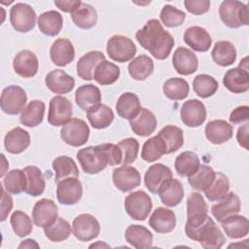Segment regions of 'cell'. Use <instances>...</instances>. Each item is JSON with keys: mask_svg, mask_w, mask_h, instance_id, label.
Masks as SVG:
<instances>
[{"mask_svg": "<svg viewBox=\"0 0 249 249\" xmlns=\"http://www.w3.org/2000/svg\"><path fill=\"white\" fill-rule=\"evenodd\" d=\"M135 37L143 49L160 60L167 58L174 47L173 36L164 30L156 18L148 20L141 29L137 30Z\"/></svg>", "mask_w": 249, "mask_h": 249, "instance_id": "1", "label": "cell"}, {"mask_svg": "<svg viewBox=\"0 0 249 249\" xmlns=\"http://www.w3.org/2000/svg\"><path fill=\"white\" fill-rule=\"evenodd\" d=\"M77 159L86 173L97 174L107 165L122 164V151L118 144L104 143L79 150Z\"/></svg>", "mask_w": 249, "mask_h": 249, "instance_id": "2", "label": "cell"}, {"mask_svg": "<svg viewBox=\"0 0 249 249\" xmlns=\"http://www.w3.org/2000/svg\"><path fill=\"white\" fill-rule=\"evenodd\" d=\"M215 224L214 220L208 216L201 224L193 228H186L185 233L189 238L198 241L205 249H218L224 245L226 238Z\"/></svg>", "mask_w": 249, "mask_h": 249, "instance_id": "3", "label": "cell"}, {"mask_svg": "<svg viewBox=\"0 0 249 249\" xmlns=\"http://www.w3.org/2000/svg\"><path fill=\"white\" fill-rule=\"evenodd\" d=\"M222 21L231 28L249 24V12L246 4L235 0H225L219 8Z\"/></svg>", "mask_w": 249, "mask_h": 249, "instance_id": "4", "label": "cell"}, {"mask_svg": "<svg viewBox=\"0 0 249 249\" xmlns=\"http://www.w3.org/2000/svg\"><path fill=\"white\" fill-rule=\"evenodd\" d=\"M89 136V127L82 119L72 118L60 130L61 139L68 145L73 147H80L85 145Z\"/></svg>", "mask_w": 249, "mask_h": 249, "instance_id": "5", "label": "cell"}, {"mask_svg": "<svg viewBox=\"0 0 249 249\" xmlns=\"http://www.w3.org/2000/svg\"><path fill=\"white\" fill-rule=\"evenodd\" d=\"M153 207L150 196L144 191H135L126 196L124 209L134 220L144 221L150 214Z\"/></svg>", "mask_w": 249, "mask_h": 249, "instance_id": "6", "label": "cell"}, {"mask_svg": "<svg viewBox=\"0 0 249 249\" xmlns=\"http://www.w3.org/2000/svg\"><path fill=\"white\" fill-rule=\"evenodd\" d=\"M106 52L110 58L117 62L131 60L136 53V47L131 39L124 35H114L108 42Z\"/></svg>", "mask_w": 249, "mask_h": 249, "instance_id": "7", "label": "cell"}, {"mask_svg": "<svg viewBox=\"0 0 249 249\" xmlns=\"http://www.w3.org/2000/svg\"><path fill=\"white\" fill-rule=\"evenodd\" d=\"M26 101L25 90L19 86H8L2 90L0 105L2 111L8 115H18L22 112Z\"/></svg>", "mask_w": 249, "mask_h": 249, "instance_id": "8", "label": "cell"}, {"mask_svg": "<svg viewBox=\"0 0 249 249\" xmlns=\"http://www.w3.org/2000/svg\"><path fill=\"white\" fill-rule=\"evenodd\" d=\"M36 13L26 3H17L10 10V21L14 29L18 32H28L36 24Z\"/></svg>", "mask_w": 249, "mask_h": 249, "instance_id": "9", "label": "cell"}, {"mask_svg": "<svg viewBox=\"0 0 249 249\" xmlns=\"http://www.w3.org/2000/svg\"><path fill=\"white\" fill-rule=\"evenodd\" d=\"M72 232L78 240L89 241L98 236L100 225L93 215L83 213L73 220Z\"/></svg>", "mask_w": 249, "mask_h": 249, "instance_id": "10", "label": "cell"}, {"mask_svg": "<svg viewBox=\"0 0 249 249\" xmlns=\"http://www.w3.org/2000/svg\"><path fill=\"white\" fill-rule=\"evenodd\" d=\"M72 103L62 95L53 96L50 101L48 122L53 126L64 125L72 117Z\"/></svg>", "mask_w": 249, "mask_h": 249, "instance_id": "11", "label": "cell"}, {"mask_svg": "<svg viewBox=\"0 0 249 249\" xmlns=\"http://www.w3.org/2000/svg\"><path fill=\"white\" fill-rule=\"evenodd\" d=\"M56 184V197L59 203L73 205L81 199L83 187L77 177L65 178Z\"/></svg>", "mask_w": 249, "mask_h": 249, "instance_id": "12", "label": "cell"}, {"mask_svg": "<svg viewBox=\"0 0 249 249\" xmlns=\"http://www.w3.org/2000/svg\"><path fill=\"white\" fill-rule=\"evenodd\" d=\"M113 183L115 187L123 193L132 191L141 183L139 171L130 165H123L113 170Z\"/></svg>", "mask_w": 249, "mask_h": 249, "instance_id": "13", "label": "cell"}, {"mask_svg": "<svg viewBox=\"0 0 249 249\" xmlns=\"http://www.w3.org/2000/svg\"><path fill=\"white\" fill-rule=\"evenodd\" d=\"M58 218L57 205L49 198H42L33 206L32 219L34 224L40 228H46L54 223Z\"/></svg>", "mask_w": 249, "mask_h": 249, "instance_id": "14", "label": "cell"}, {"mask_svg": "<svg viewBox=\"0 0 249 249\" xmlns=\"http://www.w3.org/2000/svg\"><path fill=\"white\" fill-rule=\"evenodd\" d=\"M180 117L187 126L197 127L205 122L206 108L201 101L189 99L183 103L180 110Z\"/></svg>", "mask_w": 249, "mask_h": 249, "instance_id": "15", "label": "cell"}, {"mask_svg": "<svg viewBox=\"0 0 249 249\" xmlns=\"http://www.w3.org/2000/svg\"><path fill=\"white\" fill-rule=\"evenodd\" d=\"M39 62L36 54L29 50L18 52L13 59L14 71L22 78H32L38 72Z\"/></svg>", "mask_w": 249, "mask_h": 249, "instance_id": "16", "label": "cell"}, {"mask_svg": "<svg viewBox=\"0 0 249 249\" xmlns=\"http://www.w3.org/2000/svg\"><path fill=\"white\" fill-rule=\"evenodd\" d=\"M172 64L180 75H191L197 70L198 60L193 51L185 47H179L173 53Z\"/></svg>", "mask_w": 249, "mask_h": 249, "instance_id": "17", "label": "cell"}, {"mask_svg": "<svg viewBox=\"0 0 249 249\" xmlns=\"http://www.w3.org/2000/svg\"><path fill=\"white\" fill-rule=\"evenodd\" d=\"M183 38L191 49L199 53L207 52L212 44L211 36L207 30L197 25L188 27L184 32Z\"/></svg>", "mask_w": 249, "mask_h": 249, "instance_id": "18", "label": "cell"}, {"mask_svg": "<svg viewBox=\"0 0 249 249\" xmlns=\"http://www.w3.org/2000/svg\"><path fill=\"white\" fill-rule=\"evenodd\" d=\"M45 84L53 93L65 94L74 89L75 80L65 71L61 69H54L47 74Z\"/></svg>", "mask_w": 249, "mask_h": 249, "instance_id": "19", "label": "cell"}, {"mask_svg": "<svg viewBox=\"0 0 249 249\" xmlns=\"http://www.w3.org/2000/svg\"><path fill=\"white\" fill-rule=\"evenodd\" d=\"M172 171L168 166L162 163H155L147 169L144 176V183L152 194H158L162 184L172 178Z\"/></svg>", "mask_w": 249, "mask_h": 249, "instance_id": "20", "label": "cell"}, {"mask_svg": "<svg viewBox=\"0 0 249 249\" xmlns=\"http://www.w3.org/2000/svg\"><path fill=\"white\" fill-rule=\"evenodd\" d=\"M50 56L55 65L60 67L66 66L75 57V50L72 42L66 38L56 39L50 49Z\"/></svg>", "mask_w": 249, "mask_h": 249, "instance_id": "21", "label": "cell"}, {"mask_svg": "<svg viewBox=\"0 0 249 249\" xmlns=\"http://www.w3.org/2000/svg\"><path fill=\"white\" fill-rule=\"evenodd\" d=\"M149 226L158 233H168L176 226V216L168 208L158 207L149 219Z\"/></svg>", "mask_w": 249, "mask_h": 249, "instance_id": "22", "label": "cell"}, {"mask_svg": "<svg viewBox=\"0 0 249 249\" xmlns=\"http://www.w3.org/2000/svg\"><path fill=\"white\" fill-rule=\"evenodd\" d=\"M226 89L233 93H243L249 89V73L241 67H235L226 72L223 78Z\"/></svg>", "mask_w": 249, "mask_h": 249, "instance_id": "23", "label": "cell"}, {"mask_svg": "<svg viewBox=\"0 0 249 249\" xmlns=\"http://www.w3.org/2000/svg\"><path fill=\"white\" fill-rule=\"evenodd\" d=\"M129 125L132 131L142 137L151 135L157 128V119L152 111L141 108L140 112L131 120Z\"/></svg>", "mask_w": 249, "mask_h": 249, "instance_id": "24", "label": "cell"}, {"mask_svg": "<svg viewBox=\"0 0 249 249\" xmlns=\"http://www.w3.org/2000/svg\"><path fill=\"white\" fill-rule=\"evenodd\" d=\"M232 126L224 120L210 121L205 126V136L215 145L223 144L232 137Z\"/></svg>", "mask_w": 249, "mask_h": 249, "instance_id": "25", "label": "cell"}, {"mask_svg": "<svg viewBox=\"0 0 249 249\" xmlns=\"http://www.w3.org/2000/svg\"><path fill=\"white\" fill-rule=\"evenodd\" d=\"M158 194L164 205L168 207L176 206L184 197L183 185L179 180L170 178L162 184Z\"/></svg>", "mask_w": 249, "mask_h": 249, "instance_id": "26", "label": "cell"}, {"mask_svg": "<svg viewBox=\"0 0 249 249\" xmlns=\"http://www.w3.org/2000/svg\"><path fill=\"white\" fill-rule=\"evenodd\" d=\"M30 144V135L25 129L17 126L8 131L4 137V146L11 154H20Z\"/></svg>", "mask_w": 249, "mask_h": 249, "instance_id": "27", "label": "cell"}, {"mask_svg": "<svg viewBox=\"0 0 249 249\" xmlns=\"http://www.w3.org/2000/svg\"><path fill=\"white\" fill-rule=\"evenodd\" d=\"M103 60H105V55L99 51H91L87 53L78 60L76 64L78 76L82 80H92L96 66Z\"/></svg>", "mask_w": 249, "mask_h": 249, "instance_id": "28", "label": "cell"}, {"mask_svg": "<svg viewBox=\"0 0 249 249\" xmlns=\"http://www.w3.org/2000/svg\"><path fill=\"white\" fill-rule=\"evenodd\" d=\"M240 211V199L238 196L233 193H228V195L218 203L211 207V213L217 221L221 222L227 217L237 214Z\"/></svg>", "mask_w": 249, "mask_h": 249, "instance_id": "29", "label": "cell"}, {"mask_svg": "<svg viewBox=\"0 0 249 249\" xmlns=\"http://www.w3.org/2000/svg\"><path fill=\"white\" fill-rule=\"evenodd\" d=\"M226 234L231 239L244 237L249 232V222L245 216L233 214L221 221Z\"/></svg>", "mask_w": 249, "mask_h": 249, "instance_id": "30", "label": "cell"}, {"mask_svg": "<svg viewBox=\"0 0 249 249\" xmlns=\"http://www.w3.org/2000/svg\"><path fill=\"white\" fill-rule=\"evenodd\" d=\"M125 240L137 249L150 248L153 243V233L144 226L130 225L124 232Z\"/></svg>", "mask_w": 249, "mask_h": 249, "instance_id": "31", "label": "cell"}, {"mask_svg": "<svg viewBox=\"0 0 249 249\" xmlns=\"http://www.w3.org/2000/svg\"><path fill=\"white\" fill-rule=\"evenodd\" d=\"M75 101L82 110L88 111L101 102L100 89L92 84L83 85L75 92Z\"/></svg>", "mask_w": 249, "mask_h": 249, "instance_id": "32", "label": "cell"}, {"mask_svg": "<svg viewBox=\"0 0 249 249\" xmlns=\"http://www.w3.org/2000/svg\"><path fill=\"white\" fill-rule=\"evenodd\" d=\"M87 118L93 128L102 129L112 124L114 121V112L109 106L99 103L87 111Z\"/></svg>", "mask_w": 249, "mask_h": 249, "instance_id": "33", "label": "cell"}, {"mask_svg": "<svg viewBox=\"0 0 249 249\" xmlns=\"http://www.w3.org/2000/svg\"><path fill=\"white\" fill-rule=\"evenodd\" d=\"M118 115L125 120L133 119L141 110V104L138 96L133 92L123 93L116 103Z\"/></svg>", "mask_w": 249, "mask_h": 249, "instance_id": "34", "label": "cell"}, {"mask_svg": "<svg viewBox=\"0 0 249 249\" xmlns=\"http://www.w3.org/2000/svg\"><path fill=\"white\" fill-rule=\"evenodd\" d=\"M63 26V18L56 11H47L38 18L39 30L47 36L57 35Z\"/></svg>", "mask_w": 249, "mask_h": 249, "instance_id": "35", "label": "cell"}, {"mask_svg": "<svg viewBox=\"0 0 249 249\" xmlns=\"http://www.w3.org/2000/svg\"><path fill=\"white\" fill-rule=\"evenodd\" d=\"M45 109V103L42 100L30 101L20 114V123L27 127H35L39 125L43 122Z\"/></svg>", "mask_w": 249, "mask_h": 249, "instance_id": "36", "label": "cell"}, {"mask_svg": "<svg viewBox=\"0 0 249 249\" xmlns=\"http://www.w3.org/2000/svg\"><path fill=\"white\" fill-rule=\"evenodd\" d=\"M213 61L223 67L231 65L236 59V50L230 41H218L211 52Z\"/></svg>", "mask_w": 249, "mask_h": 249, "instance_id": "37", "label": "cell"}, {"mask_svg": "<svg viewBox=\"0 0 249 249\" xmlns=\"http://www.w3.org/2000/svg\"><path fill=\"white\" fill-rule=\"evenodd\" d=\"M26 176L25 193L32 196H38L45 191L46 182L41 169L35 165H28L23 168Z\"/></svg>", "mask_w": 249, "mask_h": 249, "instance_id": "38", "label": "cell"}, {"mask_svg": "<svg viewBox=\"0 0 249 249\" xmlns=\"http://www.w3.org/2000/svg\"><path fill=\"white\" fill-rule=\"evenodd\" d=\"M71 18L75 25L82 29H90L97 22L96 10L91 5L83 2L71 14Z\"/></svg>", "mask_w": 249, "mask_h": 249, "instance_id": "39", "label": "cell"}, {"mask_svg": "<svg viewBox=\"0 0 249 249\" xmlns=\"http://www.w3.org/2000/svg\"><path fill=\"white\" fill-rule=\"evenodd\" d=\"M153 71L154 61L146 54L136 56L128 64V73L136 81L146 80L153 73Z\"/></svg>", "mask_w": 249, "mask_h": 249, "instance_id": "40", "label": "cell"}, {"mask_svg": "<svg viewBox=\"0 0 249 249\" xmlns=\"http://www.w3.org/2000/svg\"><path fill=\"white\" fill-rule=\"evenodd\" d=\"M52 166L55 172L54 181H59L69 177H79V169L74 160L67 156H59L53 160Z\"/></svg>", "mask_w": 249, "mask_h": 249, "instance_id": "41", "label": "cell"}, {"mask_svg": "<svg viewBox=\"0 0 249 249\" xmlns=\"http://www.w3.org/2000/svg\"><path fill=\"white\" fill-rule=\"evenodd\" d=\"M120 77V67L108 60L101 61L95 68L93 79L101 86L114 84Z\"/></svg>", "mask_w": 249, "mask_h": 249, "instance_id": "42", "label": "cell"}, {"mask_svg": "<svg viewBox=\"0 0 249 249\" xmlns=\"http://www.w3.org/2000/svg\"><path fill=\"white\" fill-rule=\"evenodd\" d=\"M199 164V159L195 152L185 151L175 159L174 167L180 176L189 177L196 171Z\"/></svg>", "mask_w": 249, "mask_h": 249, "instance_id": "43", "label": "cell"}, {"mask_svg": "<svg viewBox=\"0 0 249 249\" xmlns=\"http://www.w3.org/2000/svg\"><path fill=\"white\" fill-rule=\"evenodd\" d=\"M166 153V146L163 139L158 134L146 140L141 151V158L147 162L158 160Z\"/></svg>", "mask_w": 249, "mask_h": 249, "instance_id": "44", "label": "cell"}, {"mask_svg": "<svg viewBox=\"0 0 249 249\" xmlns=\"http://www.w3.org/2000/svg\"><path fill=\"white\" fill-rule=\"evenodd\" d=\"M216 172L214 169L206 164H199L196 171L189 176V183L191 187L198 192H204L213 182Z\"/></svg>", "mask_w": 249, "mask_h": 249, "instance_id": "45", "label": "cell"}, {"mask_svg": "<svg viewBox=\"0 0 249 249\" xmlns=\"http://www.w3.org/2000/svg\"><path fill=\"white\" fill-rule=\"evenodd\" d=\"M165 142L166 153L171 154L180 149L184 144L183 130L176 125H166L158 133Z\"/></svg>", "mask_w": 249, "mask_h": 249, "instance_id": "46", "label": "cell"}, {"mask_svg": "<svg viewBox=\"0 0 249 249\" xmlns=\"http://www.w3.org/2000/svg\"><path fill=\"white\" fill-rule=\"evenodd\" d=\"M230 191L229 178L222 172H216L212 184L204 191L205 196L210 201H219L223 199Z\"/></svg>", "mask_w": 249, "mask_h": 249, "instance_id": "47", "label": "cell"}, {"mask_svg": "<svg viewBox=\"0 0 249 249\" xmlns=\"http://www.w3.org/2000/svg\"><path fill=\"white\" fill-rule=\"evenodd\" d=\"M164 95L171 100H182L189 95L190 88L187 81L182 78H170L163 84Z\"/></svg>", "mask_w": 249, "mask_h": 249, "instance_id": "48", "label": "cell"}, {"mask_svg": "<svg viewBox=\"0 0 249 249\" xmlns=\"http://www.w3.org/2000/svg\"><path fill=\"white\" fill-rule=\"evenodd\" d=\"M2 185L4 189L12 195H18L25 191L26 176L21 169H13L9 171L3 179Z\"/></svg>", "mask_w": 249, "mask_h": 249, "instance_id": "49", "label": "cell"}, {"mask_svg": "<svg viewBox=\"0 0 249 249\" xmlns=\"http://www.w3.org/2000/svg\"><path fill=\"white\" fill-rule=\"evenodd\" d=\"M218 87V82L212 76L207 74L196 75L193 81L194 91L201 98L212 96L217 91Z\"/></svg>", "mask_w": 249, "mask_h": 249, "instance_id": "50", "label": "cell"}, {"mask_svg": "<svg viewBox=\"0 0 249 249\" xmlns=\"http://www.w3.org/2000/svg\"><path fill=\"white\" fill-rule=\"evenodd\" d=\"M72 231L70 224L63 218L58 217L54 223L44 228L45 235L53 242H60L67 239Z\"/></svg>", "mask_w": 249, "mask_h": 249, "instance_id": "51", "label": "cell"}, {"mask_svg": "<svg viewBox=\"0 0 249 249\" xmlns=\"http://www.w3.org/2000/svg\"><path fill=\"white\" fill-rule=\"evenodd\" d=\"M10 223L14 232L19 237L28 235L33 230V224L30 217L21 210H16L13 212Z\"/></svg>", "mask_w": 249, "mask_h": 249, "instance_id": "52", "label": "cell"}, {"mask_svg": "<svg viewBox=\"0 0 249 249\" xmlns=\"http://www.w3.org/2000/svg\"><path fill=\"white\" fill-rule=\"evenodd\" d=\"M160 18L163 25L167 27H175L183 24L186 18V14L174 6L167 4L161 9Z\"/></svg>", "mask_w": 249, "mask_h": 249, "instance_id": "53", "label": "cell"}, {"mask_svg": "<svg viewBox=\"0 0 249 249\" xmlns=\"http://www.w3.org/2000/svg\"><path fill=\"white\" fill-rule=\"evenodd\" d=\"M118 146L122 151V164H129L136 160L139 151V143L135 138H124L118 143Z\"/></svg>", "mask_w": 249, "mask_h": 249, "instance_id": "54", "label": "cell"}, {"mask_svg": "<svg viewBox=\"0 0 249 249\" xmlns=\"http://www.w3.org/2000/svg\"><path fill=\"white\" fill-rule=\"evenodd\" d=\"M208 214V206L199 193L193 192L187 199V217Z\"/></svg>", "mask_w": 249, "mask_h": 249, "instance_id": "55", "label": "cell"}, {"mask_svg": "<svg viewBox=\"0 0 249 249\" xmlns=\"http://www.w3.org/2000/svg\"><path fill=\"white\" fill-rule=\"evenodd\" d=\"M185 8L193 15H203L209 11L210 1L208 0H185Z\"/></svg>", "mask_w": 249, "mask_h": 249, "instance_id": "56", "label": "cell"}, {"mask_svg": "<svg viewBox=\"0 0 249 249\" xmlns=\"http://www.w3.org/2000/svg\"><path fill=\"white\" fill-rule=\"evenodd\" d=\"M249 118V107L246 105L238 106L233 109L230 115V122L233 124H238L247 122Z\"/></svg>", "mask_w": 249, "mask_h": 249, "instance_id": "57", "label": "cell"}, {"mask_svg": "<svg viewBox=\"0 0 249 249\" xmlns=\"http://www.w3.org/2000/svg\"><path fill=\"white\" fill-rule=\"evenodd\" d=\"M1 193H2V200H1V222L5 221L8 214L13 208V198L9 195V193L4 189L3 185H1Z\"/></svg>", "mask_w": 249, "mask_h": 249, "instance_id": "58", "label": "cell"}, {"mask_svg": "<svg viewBox=\"0 0 249 249\" xmlns=\"http://www.w3.org/2000/svg\"><path fill=\"white\" fill-rule=\"evenodd\" d=\"M80 0H68V1H54V5L61 10L62 12L65 13H70L72 14L80 5H81Z\"/></svg>", "mask_w": 249, "mask_h": 249, "instance_id": "59", "label": "cell"}, {"mask_svg": "<svg viewBox=\"0 0 249 249\" xmlns=\"http://www.w3.org/2000/svg\"><path fill=\"white\" fill-rule=\"evenodd\" d=\"M236 139L238 144L245 150H248V124L240 126L236 133Z\"/></svg>", "mask_w": 249, "mask_h": 249, "instance_id": "60", "label": "cell"}, {"mask_svg": "<svg viewBox=\"0 0 249 249\" xmlns=\"http://www.w3.org/2000/svg\"><path fill=\"white\" fill-rule=\"evenodd\" d=\"M22 247H23V248H32V247L39 248V244H37L34 239L28 238V239L23 240V241L18 245V248H22Z\"/></svg>", "mask_w": 249, "mask_h": 249, "instance_id": "61", "label": "cell"}, {"mask_svg": "<svg viewBox=\"0 0 249 249\" xmlns=\"http://www.w3.org/2000/svg\"><path fill=\"white\" fill-rule=\"evenodd\" d=\"M96 246H104V247H109V245L108 244H106V243H100V242H98V243H95V244H91L89 247L91 248V247H96Z\"/></svg>", "mask_w": 249, "mask_h": 249, "instance_id": "62", "label": "cell"}]
</instances>
